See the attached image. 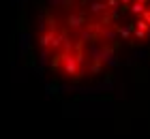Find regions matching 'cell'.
Returning <instances> with one entry per match:
<instances>
[{
    "label": "cell",
    "mask_w": 150,
    "mask_h": 139,
    "mask_svg": "<svg viewBox=\"0 0 150 139\" xmlns=\"http://www.w3.org/2000/svg\"><path fill=\"white\" fill-rule=\"evenodd\" d=\"M37 49L47 75L75 88L105 81L125 56L116 37L81 0H43Z\"/></svg>",
    "instance_id": "6da1fadb"
},
{
    "label": "cell",
    "mask_w": 150,
    "mask_h": 139,
    "mask_svg": "<svg viewBox=\"0 0 150 139\" xmlns=\"http://www.w3.org/2000/svg\"><path fill=\"white\" fill-rule=\"evenodd\" d=\"M125 52L150 45V0H81Z\"/></svg>",
    "instance_id": "7a4b0ae2"
}]
</instances>
